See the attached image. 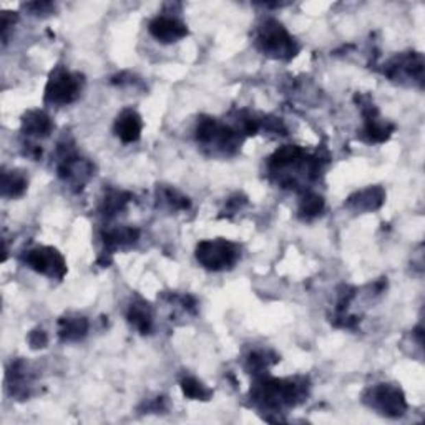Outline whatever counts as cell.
I'll return each instance as SVG.
<instances>
[{"mask_svg":"<svg viewBox=\"0 0 425 425\" xmlns=\"http://www.w3.org/2000/svg\"><path fill=\"white\" fill-rule=\"evenodd\" d=\"M198 261L210 269H223L231 266L238 258V251L226 241H204L198 246Z\"/></svg>","mask_w":425,"mask_h":425,"instance_id":"6da1fadb","label":"cell"},{"mask_svg":"<svg viewBox=\"0 0 425 425\" xmlns=\"http://www.w3.org/2000/svg\"><path fill=\"white\" fill-rule=\"evenodd\" d=\"M80 93V80L73 73L65 70H57L47 85V101L57 105H65L73 101Z\"/></svg>","mask_w":425,"mask_h":425,"instance_id":"7a4b0ae2","label":"cell"},{"mask_svg":"<svg viewBox=\"0 0 425 425\" xmlns=\"http://www.w3.org/2000/svg\"><path fill=\"white\" fill-rule=\"evenodd\" d=\"M259 42H261L265 52L274 53L276 57H284V55L291 57V55H294L293 38L278 23H267L266 29L263 30L261 37H259Z\"/></svg>","mask_w":425,"mask_h":425,"instance_id":"3957f363","label":"cell"},{"mask_svg":"<svg viewBox=\"0 0 425 425\" xmlns=\"http://www.w3.org/2000/svg\"><path fill=\"white\" fill-rule=\"evenodd\" d=\"M25 259L32 269L42 274H49V276H62L65 271V263L62 256L49 247L30 251Z\"/></svg>","mask_w":425,"mask_h":425,"instance_id":"277c9868","label":"cell"},{"mask_svg":"<svg viewBox=\"0 0 425 425\" xmlns=\"http://www.w3.org/2000/svg\"><path fill=\"white\" fill-rule=\"evenodd\" d=\"M372 399L380 411H385V414H402L405 409L402 393L389 385H380V387L374 389Z\"/></svg>","mask_w":425,"mask_h":425,"instance_id":"5b68a950","label":"cell"},{"mask_svg":"<svg viewBox=\"0 0 425 425\" xmlns=\"http://www.w3.org/2000/svg\"><path fill=\"white\" fill-rule=\"evenodd\" d=\"M149 32L161 42H175L186 35V27L171 17H160L149 25Z\"/></svg>","mask_w":425,"mask_h":425,"instance_id":"8992f818","label":"cell"},{"mask_svg":"<svg viewBox=\"0 0 425 425\" xmlns=\"http://www.w3.org/2000/svg\"><path fill=\"white\" fill-rule=\"evenodd\" d=\"M141 132V120L135 112H125L117 121V133L123 141L138 140Z\"/></svg>","mask_w":425,"mask_h":425,"instance_id":"52a82bcc","label":"cell"},{"mask_svg":"<svg viewBox=\"0 0 425 425\" xmlns=\"http://www.w3.org/2000/svg\"><path fill=\"white\" fill-rule=\"evenodd\" d=\"M23 130L27 132V135L45 136L52 130V121H50V118L45 113L30 112L25 117V120H23Z\"/></svg>","mask_w":425,"mask_h":425,"instance_id":"ba28073f","label":"cell"},{"mask_svg":"<svg viewBox=\"0 0 425 425\" xmlns=\"http://www.w3.org/2000/svg\"><path fill=\"white\" fill-rule=\"evenodd\" d=\"M62 336H65L66 339H78L85 334L86 330V321L84 317H75V319H64L62 321Z\"/></svg>","mask_w":425,"mask_h":425,"instance_id":"9c48e42d","label":"cell"},{"mask_svg":"<svg viewBox=\"0 0 425 425\" xmlns=\"http://www.w3.org/2000/svg\"><path fill=\"white\" fill-rule=\"evenodd\" d=\"M27 183L22 176L19 175H3V181H2V191L5 196H19L22 195L23 190H25Z\"/></svg>","mask_w":425,"mask_h":425,"instance_id":"30bf717a","label":"cell"},{"mask_svg":"<svg viewBox=\"0 0 425 425\" xmlns=\"http://www.w3.org/2000/svg\"><path fill=\"white\" fill-rule=\"evenodd\" d=\"M357 206H364L367 210H374V208H379L380 203H382V193L379 190H367V191H362L359 196H357Z\"/></svg>","mask_w":425,"mask_h":425,"instance_id":"8fae6325","label":"cell"},{"mask_svg":"<svg viewBox=\"0 0 425 425\" xmlns=\"http://www.w3.org/2000/svg\"><path fill=\"white\" fill-rule=\"evenodd\" d=\"M183 391L188 397H193V399H204V397L210 396V392L204 389L203 384H199L198 380L195 379H186L183 382Z\"/></svg>","mask_w":425,"mask_h":425,"instance_id":"7c38bea8","label":"cell"},{"mask_svg":"<svg viewBox=\"0 0 425 425\" xmlns=\"http://www.w3.org/2000/svg\"><path fill=\"white\" fill-rule=\"evenodd\" d=\"M322 210V199L319 196H308L302 203V212L306 215H317Z\"/></svg>","mask_w":425,"mask_h":425,"instance_id":"4fadbf2b","label":"cell"},{"mask_svg":"<svg viewBox=\"0 0 425 425\" xmlns=\"http://www.w3.org/2000/svg\"><path fill=\"white\" fill-rule=\"evenodd\" d=\"M132 322L136 326V328L141 329V330H148L149 328V316L145 311H140V309H132Z\"/></svg>","mask_w":425,"mask_h":425,"instance_id":"5bb4252c","label":"cell"}]
</instances>
